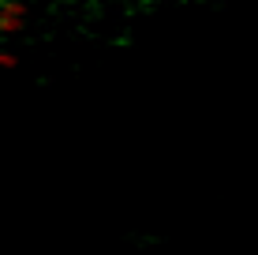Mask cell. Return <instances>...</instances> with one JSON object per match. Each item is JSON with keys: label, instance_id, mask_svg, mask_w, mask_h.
<instances>
[{"label": "cell", "instance_id": "obj_1", "mask_svg": "<svg viewBox=\"0 0 258 255\" xmlns=\"http://www.w3.org/2000/svg\"><path fill=\"white\" fill-rule=\"evenodd\" d=\"M0 68H19V57H15V53H0Z\"/></svg>", "mask_w": 258, "mask_h": 255}]
</instances>
